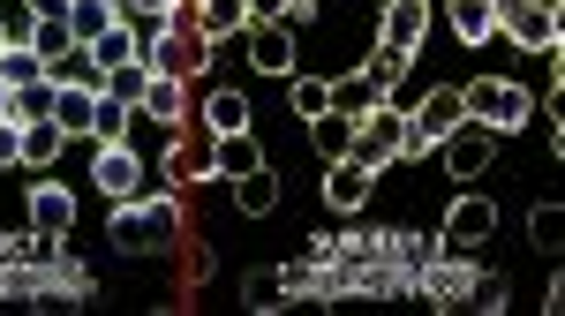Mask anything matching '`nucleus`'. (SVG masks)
Listing matches in <instances>:
<instances>
[{"label":"nucleus","mask_w":565,"mask_h":316,"mask_svg":"<svg viewBox=\"0 0 565 316\" xmlns=\"http://www.w3.org/2000/svg\"><path fill=\"white\" fill-rule=\"evenodd\" d=\"M370 188H377V174L354 166V159H332V166H324V204H332V211H362Z\"/></svg>","instance_id":"15"},{"label":"nucleus","mask_w":565,"mask_h":316,"mask_svg":"<svg viewBox=\"0 0 565 316\" xmlns=\"http://www.w3.org/2000/svg\"><path fill=\"white\" fill-rule=\"evenodd\" d=\"M167 241H181V196H121L114 204V249L143 257Z\"/></svg>","instance_id":"1"},{"label":"nucleus","mask_w":565,"mask_h":316,"mask_svg":"<svg viewBox=\"0 0 565 316\" xmlns=\"http://www.w3.org/2000/svg\"><path fill=\"white\" fill-rule=\"evenodd\" d=\"M287 106H295V121H317V113H332V84L324 76H287Z\"/></svg>","instance_id":"29"},{"label":"nucleus","mask_w":565,"mask_h":316,"mask_svg":"<svg viewBox=\"0 0 565 316\" xmlns=\"http://www.w3.org/2000/svg\"><path fill=\"white\" fill-rule=\"evenodd\" d=\"M45 84H84V90H106V68L90 61V45H68L61 61H45Z\"/></svg>","instance_id":"25"},{"label":"nucleus","mask_w":565,"mask_h":316,"mask_svg":"<svg viewBox=\"0 0 565 316\" xmlns=\"http://www.w3.org/2000/svg\"><path fill=\"white\" fill-rule=\"evenodd\" d=\"M15 121H53V84H45V76L15 90Z\"/></svg>","instance_id":"33"},{"label":"nucleus","mask_w":565,"mask_h":316,"mask_svg":"<svg viewBox=\"0 0 565 316\" xmlns=\"http://www.w3.org/2000/svg\"><path fill=\"white\" fill-rule=\"evenodd\" d=\"M445 15H452L460 45H490L498 39V0H445Z\"/></svg>","instance_id":"20"},{"label":"nucleus","mask_w":565,"mask_h":316,"mask_svg":"<svg viewBox=\"0 0 565 316\" xmlns=\"http://www.w3.org/2000/svg\"><path fill=\"white\" fill-rule=\"evenodd\" d=\"M527 233H535V249H558L565 211H558V204H535V219H527Z\"/></svg>","instance_id":"34"},{"label":"nucleus","mask_w":565,"mask_h":316,"mask_svg":"<svg viewBox=\"0 0 565 316\" xmlns=\"http://www.w3.org/2000/svg\"><path fill=\"white\" fill-rule=\"evenodd\" d=\"M204 53H212V45L196 39L181 15H167V23L151 31V45H143V68H151V76H181V84H189V76H204V68H212Z\"/></svg>","instance_id":"5"},{"label":"nucleus","mask_w":565,"mask_h":316,"mask_svg":"<svg viewBox=\"0 0 565 316\" xmlns=\"http://www.w3.org/2000/svg\"><path fill=\"white\" fill-rule=\"evenodd\" d=\"M136 121H143V113H136V98H121V90H98V113H90V143H129Z\"/></svg>","instance_id":"17"},{"label":"nucleus","mask_w":565,"mask_h":316,"mask_svg":"<svg viewBox=\"0 0 565 316\" xmlns=\"http://www.w3.org/2000/svg\"><path fill=\"white\" fill-rule=\"evenodd\" d=\"M535 8H551V15H558V8H565V0H535Z\"/></svg>","instance_id":"40"},{"label":"nucleus","mask_w":565,"mask_h":316,"mask_svg":"<svg viewBox=\"0 0 565 316\" xmlns=\"http://www.w3.org/2000/svg\"><path fill=\"white\" fill-rule=\"evenodd\" d=\"M460 106H468V121L490 135H513L535 121V98H527V84H513V76H476V84H460Z\"/></svg>","instance_id":"2"},{"label":"nucleus","mask_w":565,"mask_h":316,"mask_svg":"<svg viewBox=\"0 0 565 316\" xmlns=\"http://www.w3.org/2000/svg\"><path fill=\"white\" fill-rule=\"evenodd\" d=\"M31 233L39 241H61V233H76V196L61 188V181H31Z\"/></svg>","instance_id":"11"},{"label":"nucleus","mask_w":565,"mask_h":316,"mask_svg":"<svg viewBox=\"0 0 565 316\" xmlns=\"http://www.w3.org/2000/svg\"><path fill=\"white\" fill-rule=\"evenodd\" d=\"M39 76H45V61H39V53H31L23 39H8V45H0V84H8V90L39 84Z\"/></svg>","instance_id":"30"},{"label":"nucleus","mask_w":565,"mask_h":316,"mask_svg":"<svg viewBox=\"0 0 565 316\" xmlns=\"http://www.w3.org/2000/svg\"><path fill=\"white\" fill-rule=\"evenodd\" d=\"M302 8H317V0H302Z\"/></svg>","instance_id":"42"},{"label":"nucleus","mask_w":565,"mask_h":316,"mask_svg":"<svg viewBox=\"0 0 565 316\" xmlns=\"http://www.w3.org/2000/svg\"><path fill=\"white\" fill-rule=\"evenodd\" d=\"M136 113H143V121H167V129H181V121H189V84H181V76H151V68H143Z\"/></svg>","instance_id":"14"},{"label":"nucleus","mask_w":565,"mask_h":316,"mask_svg":"<svg viewBox=\"0 0 565 316\" xmlns=\"http://www.w3.org/2000/svg\"><path fill=\"white\" fill-rule=\"evenodd\" d=\"M287 294H295V279H287V271H249V279H242V302H249L257 316L287 309Z\"/></svg>","instance_id":"27"},{"label":"nucleus","mask_w":565,"mask_h":316,"mask_svg":"<svg viewBox=\"0 0 565 316\" xmlns=\"http://www.w3.org/2000/svg\"><path fill=\"white\" fill-rule=\"evenodd\" d=\"M90 113H98V90L53 84V121H61V135H68V143H76V135H90Z\"/></svg>","instance_id":"18"},{"label":"nucleus","mask_w":565,"mask_h":316,"mask_svg":"<svg viewBox=\"0 0 565 316\" xmlns=\"http://www.w3.org/2000/svg\"><path fill=\"white\" fill-rule=\"evenodd\" d=\"M257 166H264V143H257V129L212 135V174H218V181H242V174H257Z\"/></svg>","instance_id":"16"},{"label":"nucleus","mask_w":565,"mask_h":316,"mask_svg":"<svg viewBox=\"0 0 565 316\" xmlns=\"http://www.w3.org/2000/svg\"><path fill=\"white\" fill-rule=\"evenodd\" d=\"M181 23H189L204 45H218V39H242L249 8H242V0H181Z\"/></svg>","instance_id":"13"},{"label":"nucleus","mask_w":565,"mask_h":316,"mask_svg":"<svg viewBox=\"0 0 565 316\" xmlns=\"http://www.w3.org/2000/svg\"><path fill=\"white\" fill-rule=\"evenodd\" d=\"M309 143H317V159H324V166H332V159H348V151H354V113H340V106H332V113H317V121H309Z\"/></svg>","instance_id":"21"},{"label":"nucleus","mask_w":565,"mask_h":316,"mask_svg":"<svg viewBox=\"0 0 565 316\" xmlns=\"http://www.w3.org/2000/svg\"><path fill=\"white\" fill-rule=\"evenodd\" d=\"M242 39H249V68H257V76H295V23H287V15L242 23Z\"/></svg>","instance_id":"6"},{"label":"nucleus","mask_w":565,"mask_h":316,"mask_svg":"<svg viewBox=\"0 0 565 316\" xmlns=\"http://www.w3.org/2000/svg\"><path fill=\"white\" fill-rule=\"evenodd\" d=\"M505 294H513V286H505V271H482V279H476V309H482V316L505 309Z\"/></svg>","instance_id":"35"},{"label":"nucleus","mask_w":565,"mask_h":316,"mask_svg":"<svg viewBox=\"0 0 565 316\" xmlns=\"http://www.w3.org/2000/svg\"><path fill=\"white\" fill-rule=\"evenodd\" d=\"M0 166H23V121H0Z\"/></svg>","instance_id":"36"},{"label":"nucleus","mask_w":565,"mask_h":316,"mask_svg":"<svg viewBox=\"0 0 565 316\" xmlns=\"http://www.w3.org/2000/svg\"><path fill=\"white\" fill-rule=\"evenodd\" d=\"M90 181L121 204V196H143V159H136L129 143H98V159H90Z\"/></svg>","instance_id":"12"},{"label":"nucleus","mask_w":565,"mask_h":316,"mask_svg":"<svg viewBox=\"0 0 565 316\" xmlns=\"http://www.w3.org/2000/svg\"><path fill=\"white\" fill-rule=\"evenodd\" d=\"M0 121H15V90L0 84Z\"/></svg>","instance_id":"39"},{"label":"nucleus","mask_w":565,"mask_h":316,"mask_svg":"<svg viewBox=\"0 0 565 316\" xmlns=\"http://www.w3.org/2000/svg\"><path fill=\"white\" fill-rule=\"evenodd\" d=\"M498 39H513L521 53H551L558 45V15L535 0H498Z\"/></svg>","instance_id":"7"},{"label":"nucleus","mask_w":565,"mask_h":316,"mask_svg":"<svg viewBox=\"0 0 565 316\" xmlns=\"http://www.w3.org/2000/svg\"><path fill=\"white\" fill-rule=\"evenodd\" d=\"M399 129H407V113L392 106V98H377V106H362L354 113V166H370V174H385V166H399Z\"/></svg>","instance_id":"4"},{"label":"nucleus","mask_w":565,"mask_h":316,"mask_svg":"<svg viewBox=\"0 0 565 316\" xmlns=\"http://www.w3.org/2000/svg\"><path fill=\"white\" fill-rule=\"evenodd\" d=\"M121 8H136L143 23H167V15H181V0H121Z\"/></svg>","instance_id":"37"},{"label":"nucleus","mask_w":565,"mask_h":316,"mask_svg":"<svg viewBox=\"0 0 565 316\" xmlns=\"http://www.w3.org/2000/svg\"><path fill=\"white\" fill-rule=\"evenodd\" d=\"M234 204H242V219H271V211H279V174H271V166L242 174L234 181Z\"/></svg>","instance_id":"24"},{"label":"nucleus","mask_w":565,"mask_h":316,"mask_svg":"<svg viewBox=\"0 0 565 316\" xmlns=\"http://www.w3.org/2000/svg\"><path fill=\"white\" fill-rule=\"evenodd\" d=\"M362 76H370V90H377V98H392V84H399V76H407V53H392V45H377V53H370V68H362Z\"/></svg>","instance_id":"31"},{"label":"nucleus","mask_w":565,"mask_h":316,"mask_svg":"<svg viewBox=\"0 0 565 316\" xmlns=\"http://www.w3.org/2000/svg\"><path fill=\"white\" fill-rule=\"evenodd\" d=\"M0 45H8V15H0Z\"/></svg>","instance_id":"41"},{"label":"nucleus","mask_w":565,"mask_h":316,"mask_svg":"<svg viewBox=\"0 0 565 316\" xmlns=\"http://www.w3.org/2000/svg\"><path fill=\"white\" fill-rule=\"evenodd\" d=\"M242 8H249V23H264V15H287L295 23V0H242Z\"/></svg>","instance_id":"38"},{"label":"nucleus","mask_w":565,"mask_h":316,"mask_svg":"<svg viewBox=\"0 0 565 316\" xmlns=\"http://www.w3.org/2000/svg\"><path fill=\"white\" fill-rule=\"evenodd\" d=\"M423 39H430V0H385V15H377V45H392V53H423Z\"/></svg>","instance_id":"9"},{"label":"nucleus","mask_w":565,"mask_h":316,"mask_svg":"<svg viewBox=\"0 0 565 316\" xmlns=\"http://www.w3.org/2000/svg\"><path fill=\"white\" fill-rule=\"evenodd\" d=\"M249 121H257V113H249L242 90H212V98H204V129L212 135H234V129H249Z\"/></svg>","instance_id":"28"},{"label":"nucleus","mask_w":565,"mask_h":316,"mask_svg":"<svg viewBox=\"0 0 565 316\" xmlns=\"http://www.w3.org/2000/svg\"><path fill=\"white\" fill-rule=\"evenodd\" d=\"M61 151H68V135H61V121H23V166H31V174H45V166H61Z\"/></svg>","instance_id":"23"},{"label":"nucleus","mask_w":565,"mask_h":316,"mask_svg":"<svg viewBox=\"0 0 565 316\" xmlns=\"http://www.w3.org/2000/svg\"><path fill=\"white\" fill-rule=\"evenodd\" d=\"M468 121V106H460V84H437L423 90V106L407 113V129H399V159H423V151H437L445 135Z\"/></svg>","instance_id":"3"},{"label":"nucleus","mask_w":565,"mask_h":316,"mask_svg":"<svg viewBox=\"0 0 565 316\" xmlns=\"http://www.w3.org/2000/svg\"><path fill=\"white\" fill-rule=\"evenodd\" d=\"M437 151H445L452 181H476V174H490V159H498V135H490V129H476V121H460V129L445 135Z\"/></svg>","instance_id":"10"},{"label":"nucleus","mask_w":565,"mask_h":316,"mask_svg":"<svg viewBox=\"0 0 565 316\" xmlns=\"http://www.w3.org/2000/svg\"><path fill=\"white\" fill-rule=\"evenodd\" d=\"M90 61H98L106 76H114V68H143V39H136L129 23H114L106 39H90Z\"/></svg>","instance_id":"22"},{"label":"nucleus","mask_w":565,"mask_h":316,"mask_svg":"<svg viewBox=\"0 0 565 316\" xmlns=\"http://www.w3.org/2000/svg\"><path fill=\"white\" fill-rule=\"evenodd\" d=\"M332 106H340V113H362V106H377L370 76H362V68H354V76H340V84H332Z\"/></svg>","instance_id":"32"},{"label":"nucleus","mask_w":565,"mask_h":316,"mask_svg":"<svg viewBox=\"0 0 565 316\" xmlns=\"http://www.w3.org/2000/svg\"><path fill=\"white\" fill-rule=\"evenodd\" d=\"M61 15H68V39L90 45V39H106V31L121 23V0H68Z\"/></svg>","instance_id":"19"},{"label":"nucleus","mask_w":565,"mask_h":316,"mask_svg":"<svg viewBox=\"0 0 565 316\" xmlns=\"http://www.w3.org/2000/svg\"><path fill=\"white\" fill-rule=\"evenodd\" d=\"M167 181H174V188H189V181H218L212 174V143H181V135H174V151H167Z\"/></svg>","instance_id":"26"},{"label":"nucleus","mask_w":565,"mask_h":316,"mask_svg":"<svg viewBox=\"0 0 565 316\" xmlns=\"http://www.w3.org/2000/svg\"><path fill=\"white\" fill-rule=\"evenodd\" d=\"M490 233H498V204H490V196H452V211H445V249H452V257H476Z\"/></svg>","instance_id":"8"}]
</instances>
